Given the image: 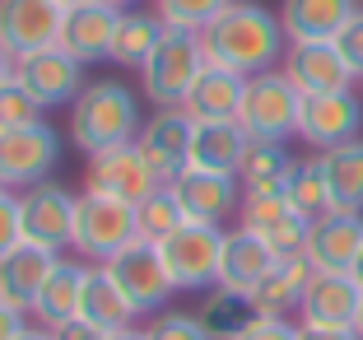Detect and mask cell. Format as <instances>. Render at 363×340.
Returning a JSON list of instances; mask_svg holds the SVG:
<instances>
[{"mask_svg":"<svg viewBox=\"0 0 363 340\" xmlns=\"http://www.w3.org/2000/svg\"><path fill=\"white\" fill-rule=\"evenodd\" d=\"M65 23L61 0H0V47L19 61L43 47H56Z\"/></svg>","mask_w":363,"mask_h":340,"instance_id":"12","label":"cell"},{"mask_svg":"<svg viewBox=\"0 0 363 340\" xmlns=\"http://www.w3.org/2000/svg\"><path fill=\"white\" fill-rule=\"evenodd\" d=\"M252 145L238 121H196V136H191V163L186 168H205V172H233L242 168V154Z\"/></svg>","mask_w":363,"mask_h":340,"instance_id":"26","label":"cell"},{"mask_svg":"<svg viewBox=\"0 0 363 340\" xmlns=\"http://www.w3.org/2000/svg\"><path fill=\"white\" fill-rule=\"evenodd\" d=\"M19 243H23V229H19V196H10L5 187H0V256H10Z\"/></svg>","mask_w":363,"mask_h":340,"instance_id":"39","label":"cell"},{"mask_svg":"<svg viewBox=\"0 0 363 340\" xmlns=\"http://www.w3.org/2000/svg\"><path fill=\"white\" fill-rule=\"evenodd\" d=\"M298 112H303V94L289 84L284 70H261L247 79L242 89V107H238V126L252 140H279L298 136Z\"/></svg>","mask_w":363,"mask_h":340,"instance_id":"4","label":"cell"},{"mask_svg":"<svg viewBox=\"0 0 363 340\" xmlns=\"http://www.w3.org/2000/svg\"><path fill=\"white\" fill-rule=\"evenodd\" d=\"M359 0H284L279 23L289 43H335V33L350 23Z\"/></svg>","mask_w":363,"mask_h":340,"instance_id":"23","label":"cell"},{"mask_svg":"<svg viewBox=\"0 0 363 340\" xmlns=\"http://www.w3.org/2000/svg\"><path fill=\"white\" fill-rule=\"evenodd\" d=\"M238 214H242V229H247V234H257L275 256L303 252L308 229H312V219L294 201H289L284 192H247L242 205H238Z\"/></svg>","mask_w":363,"mask_h":340,"instance_id":"8","label":"cell"},{"mask_svg":"<svg viewBox=\"0 0 363 340\" xmlns=\"http://www.w3.org/2000/svg\"><path fill=\"white\" fill-rule=\"evenodd\" d=\"M354 336L363 340V308H359V317H354Z\"/></svg>","mask_w":363,"mask_h":340,"instance_id":"48","label":"cell"},{"mask_svg":"<svg viewBox=\"0 0 363 340\" xmlns=\"http://www.w3.org/2000/svg\"><path fill=\"white\" fill-rule=\"evenodd\" d=\"M0 136H5V121H0Z\"/></svg>","mask_w":363,"mask_h":340,"instance_id":"51","label":"cell"},{"mask_svg":"<svg viewBox=\"0 0 363 340\" xmlns=\"http://www.w3.org/2000/svg\"><path fill=\"white\" fill-rule=\"evenodd\" d=\"M233 340H298V327L289 317H252Z\"/></svg>","mask_w":363,"mask_h":340,"instance_id":"40","label":"cell"},{"mask_svg":"<svg viewBox=\"0 0 363 340\" xmlns=\"http://www.w3.org/2000/svg\"><path fill=\"white\" fill-rule=\"evenodd\" d=\"M145 340H214V336L191 312H163L154 327H145Z\"/></svg>","mask_w":363,"mask_h":340,"instance_id":"37","label":"cell"},{"mask_svg":"<svg viewBox=\"0 0 363 340\" xmlns=\"http://www.w3.org/2000/svg\"><path fill=\"white\" fill-rule=\"evenodd\" d=\"M140 103L121 79H94L70 103V140L84 154H103L112 145H130L140 136Z\"/></svg>","mask_w":363,"mask_h":340,"instance_id":"2","label":"cell"},{"mask_svg":"<svg viewBox=\"0 0 363 340\" xmlns=\"http://www.w3.org/2000/svg\"><path fill=\"white\" fill-rule=\"evenodd\" d=\"M201 43H205V61L210 65L238 70V75H247V79L261 75V70H275L289 52L279 14H270L257 0H233V5L201 33Z\"/></svg>","mask_w":363,"mask_h":340,"instance_id":"1","label":"cell"},{"mask_svg":"<svg viewBox=\"0 0 363 340\" xmlns=\"http://www.w3.org/2000/svg\"><path fill=\"white\" fill-rule=\"evenodd\" d=\"M107 5H117V10H126V5H135V0H107Z\"/></svg>","mask_w":363,"mask_h":340,"instance_id":"49","label":"cell"},{"mask_svg":"<svg viewBox=\"0 0 363 340\" xmlns=\"http://www.w3.org/2000/svg\"><path fill=\"white\" fill-rule=\"evenodd\" d=\"M84 280H89V266H79V261H56L47 285H43V294H38V303H33L38 322H43V327H61V322L79 317Z\"/></svg>","mask_w":363,"mask_h":340,"instance_id":"29","label":"cell"},{"mask_svg":"<svg viewBox=\"0 0 363 340\" xmlns=\"http://www.w3.org/2000/svg\"><path fill=\"white\" fill-rule=\"evenodd\" d=\"M135 224H140V238H145V243H163L168 234H177L182 224H186V210H182L177 192H172L168 182L135 205Z\"/></svg>","mask_w":363,"mask_h":340,"instance_id":"33","label":"cell"},{"mask_svg":"<svg viewBox=\"0 0 363 340\" xmlns=\"http://www.w3.org/2000/svg\"><path fill=\"white\" fill-rule=\"evenodd\" d=\"M350 280H354V285L363 289V252H359V261H354V266H350Z\"/></svg>","mask_w":363,"mask_h":340,"instance_id":"47","label":"cell"},{"mask_svg":"<svg viewBox=\"0 0 363 340\" xmlns=\"http://www.w3.org/2000/svg\"><path fill=\"white\" fill-rule=\"evenodd\" d=\"M279 256L261 243L257 234H247V229H233L224 234V256H219V289H233V294H257V285L275 270Z\"/></svg>","mask_w":363,"mask_h":340,"instance_id":"22","label":"cell"},{"mask_svg":"<svg viewBox=\"0 0 363 340\" xmlns=\"http://www.w3.org/2000/svg\"><path fill=\"white\" fill-rule=\"evenodd\" d=\"M56 261H61L56 252H43V247H28V243H19L10 256H0V303L14 312H33Z\"/></svg>","mask_w":363,"mask_h":340,"instance_id":"21","label":"cell"},{"mask_svg":"<svg viewBox=\"0 0 363 340\" xmlns=\"http://www.w3.org/2000/svg\"><path fill=\"white\" fill-rule=\"evenodd\" d=\"M117 19H121V10H117V5H107V0L70 5L56 47H65V52L75 56V61H84V65L107 61V56H112V38H117Z\"/></svg>","mask_w":363,"mask_h":340,"instance_id":"19","label":"cell"},{"mask_svg":"<svg viewBox=\"0 0 363 340\" xmlns=\"http://www.w3.org/2000/svg\"><path fill=\"white\" fill-rule=\"evenodd\" d=\"M52 331V340H103L89 322H79V317H70V322H61V327H47Z\"/></svg>","mask_w":363,"mask_h":340,"instance_id":"41","label":"cell"},{"mask_svg":"<svg viewBox=\"0 0 363 340\" xmlns=\"http://www.w3.org/2000/svg\"><path fill=\"white\" fill-rule=\"evenodd\" d=\"M191 136H196V121L182 112V107H159L145 126H140L135 145L145 149V159L154 163L163 182H172L186 163H191Z\"/></svg>","mask_w":363,"mask_h":340,"instance_id":"17","label":"cell"},{"mask_svg":"<svg viewBox=\"0 0 363 340\" xmlns=\"http://www.w3.org/2000/svg\"><path fill=\"white\" fill-rule=\"evenodd\" d=\"M233 0H154V10L168 28H186V33H205Z\"/></svg>","mask_w":363,"mask_h":340,"instance_id":"35","label":"cell"},{"mask_svg":"<svg viewBox=\"0 0 363 340\" xmlns=\"http://www.w3.org/2000/svg\"><path fill=\"white\" fill-rule=\"evenodd\" d=\"M103 340H145V331H135V327H126V331H112V336H103Z\"/></svg>","mask_w":363,"mask_h":340,"instance_id":"46","label":"cell"},{"mask_svg":"<svg viewBox=\"0 0 363 340\" xmlns=\"http://www.w3.org/2000/svg\"><path fill=\"white\" fill-rule=\"evenodd\" d=\"M279 70L289 75V84L298 89L303 98L308 94H340V89H354V79H359L345 65L335 43H289Z\"/></svg>","mask_w":363,"mask_h":340,"instance_id":"15","label":"cell"},{"mask_svg":"<svg viewBox=\"0 0 363 340\" xmlns=\"http://www.w3.org/2000/svg\"><path fill=\"white\" fill-rule=\"evenodd\" d=\"M196 317H201V327L210 331L214 340H233L247 322L257 317V308H252V298H247V294H233V289H219V285H214V294L201 303V312H196Z\"/></svg>","mask_w":363,"mask_h":340,"instance_id":"32","label":"cell"},{"mask_svg":"<svg viewBox=\"0 0 363 340\" xmlns=\"http://www.w3.org/2000/svg\"><path fill=\"white\" fill-rule=\"evenodd\" d=\"M312 275H317V270H312V261H308L303 252L279 256L275 270H270V275L257 285V294H252V308H257V317H289V312L303 303Z\"/></svg>","mask_w":363,"mask_h":340,"instance_id":"25","label":"cell"},{"mask_svg":"<svg viewBox=\"0 0 363 340\" xmlns=\"http://www.w3.org/2000/svg\"><path fill=\"white\" fill-rule=\"evenodd\" d=\"M135 317H140V312L130 308V298L112 285V275H107L103 266L89 270L84 298H79V322H89L98 336H112V331H126Z\"/></svg>","mask_w":363,"mask_h":340,"instance_id":"27","label":"cell"},{"mask_svg":"<svg viewBox=\"0 0 363 340\" xmlns=\"http://www.w3.org/2000/svg\"><path fill=\"white\" fill-rule=\"evenodd\" d=\"M103 270L112 275V285L130 298L135 312H159L163 303L172 298V280H168V266L154 243H130L126 252H117L112 261H103Z\"/></svg>","mask_w":363,"mask_h":340,"instance_id":"9","label":"cell"},{"mask_svg":"<svg viewBox=\"0 0 363 340\" xmlns=\"http://www.w3.org/2000/svg\"><path fill=\"white\" fill-rule=\"evenodd\" d=\"M177 192L186 219L196 224H224L228 214L242 205V182L233 172H205V168H182L177 177L168 182Z\"/></svg>","mask_w":363,"mask_h":340,"instance_id":"16","label":"cell"},{"mask_svg":"<svg viewBox=\"0 0 363 340\" xmlns=\"http://www.w3.org/2000/svg\"><path fill=\"white\" fill-rule=\"evenodd\" d=\"M321 159V172H326V192H331V210H350L363 214V136L350 140V145H335Z\"/></svg>","mask_w":363,"mask_h":340,"instance_id":"28","label":"cell"},{"mask_svg":"<svg viewBox=\"0 0 363 340\" xmlns=\"http://www.w3.org/2000/svg\"><path fill=\"white\" fill-rule=\"evenodd\" d=\"M242 89H247V75L224 70V65H205L201 79L186 94V103H182V112L191 121H238Z\"/></svg>","mask_w":363,"mask_h":340,"instance_id":"24","label":"cell"},{"mask_svg":"<svg viewBox=\"0 0 363 340\" xmlns=\"http://www.w3.org/2000/svg\"><path fill=\"white\" fill-rule=\"evenodd\" d=\"M294 163H298V159H289V149L279 145V140H252L247 154H242V168H238L242 196L247 192H284Z\"/></svg>","mask_w":363,"mask_h":340,"instance_id":"30","label":"cell"},{"mask_svg":"<svg viewBox=\"0 0 363 340\" xmlns=\"http://www.w3.org/2000/svg\"><path fill=\"white\" fill-rule=\"evenodd\" d=\"M298 340H359V336H354V327H308V322H298Z\"/></svg>","mask_w":363,"mask_h":340,"instance_id":"42","label":"cell"},{"mask_svg":"<svg viewBox=\"0 0 363 340\" xmlns=\"http://www.w3.org/2000/svg\"><path fill=\"white\" fill-rule=\"evenodd\" d=\"M284 196L298 205L308 219H321L331 210V192H326V172H321V159H298L294 172L284 182Z\"/></svg>","mask_w":363,"mask_h":340,"instance_id":"34","label":"cell"},{"mask_svg":"<svg viewBox=\"0 0 363 340\" xmlns=\"http://www.w3.org/2000/svg\"><path fill=\"white\" fill-rule=\"evenodd\" d=\"M168 266L172 289H214L219 285V256H224V229L219 224H196L186 219L177 234H168L163 243H154Z\"/></svg>","mask_w":363,"mask_h":340,"instance_id":"5","label":"cell"},{"mask_svg":"<svg viewBox=\"0 0 363 340\" xmlns=\"http://www.w3.org/2000/svg\"><path fill=\"white\" fill-rule=\"evenodd\" d=\"M10 79H14V56L5 52V47H0V89L10 84Z\"/></svg>","mask_w":363,"mask_h":340,"instance_id":"44","label":"cell"},{"mask_svg":"<svg viewBox=\"0 0 363 340\" xmlns=\"http://www.w3.org/2000/svg\"><path fill=\"white\" fill-rule=\"evenodd\" d=\"M19 229L28 247H43V252H61L70 247V234H75V196L61 192V187H28L19 196Z\"/></svg>","mask_w":363,"mask_h":340,"instance_id":"13","label":"cell"},{"mask_svg":"<svg viewBox=\"0 0 363 340\" xmlns=\"http://www.w3.org/2000/svg\"><path fill=\"white\" fill-rule=\"evenodd\" d=\"M363 308V289L345 270H317L308 280V294L298 303V317L308 327H354Z\"/></svg>","mask_w":363,"mask_h":340,"instance_id":"20","label":"cell"},{"mask_svg":"<svg viewBox=\"0 0 363 340\" xmlns=\"http://www.w3.org/2000/svg\"><path fill=\"white\" fill-rule=\"evenodd\" d=\"M130 243H140L135 205L112 201V196H98V192L75 196V234H70V247H75L79 256L112 261V256L126 252Z\"/></svg>","mask_w":363,"mask_h":340,"instance_id":"6","label":"cell"},{"mask_svg":"<svg viewBox=\"0 0 363 340\" xmlns=\"http://www.w3.org/2000/svg\"><path fill=\"white\" fill-rule=\"evenodd\" d=\"M0 121L5 126H33V121H43V103L19 79H10V84L0 89Z\"/></svg>","mask_w":363,"mask_h":340,"instance_id":"36","label":"cell"},{"mask_svg":"<svg viewBox=\"0 0 363 340\" xmlns=\"http://www.w3.org/2000/svg\"><path fill=\"white\" fill-rule=\"evenodd\" d=\"M14 340H52V331H47V327H23Z\"/></svg>","mask_w":363,"mask_h":340,"instance_id":"45","label":"cell"},{"mask_svg":"<svg viewBox=\"0 0 363 340\" xmlns=\"http://www.w3.org/2000/svg\"><path fill=\"white\" fill-rule=\"evenodd\" d=\"M19 331H23V312H14V308L0 303V340H14Z\"/></svg>","mask_w":363,"mask_h":340,"instance_id":"43","label":"cell"},{"mask_svg":"<svg viewBox=\"0 0 363 340\" xmlns=\"http://www.w3.org/2000/svg\"><path fill=\"white\" fill-rule=\"evenodd\" d=\"M163 187V177L154 172V163L145 159V149L130 145H112L103 154H89V192L112 196V201L140 205L145 196H154Z\"/></svg>","mask_w":363,"mask_h":340,"instance_id":"7","label":"cell"},{"mask_svg":"<svg viewBox=\"0 0 363 340\" xmlns=\"http://www.w3.org/2000/svg\"><path fill=\"white\" fill-rule=\"evenodd\" d=\"M363 136V98L354 89L340 94H308L298 112V140H308L312 149H335Z\"/></svg>","mask_w":363,"mask_h":340,"instance_id":"11","label":"cell"},{"mask_svg":"<svg viewBox=\"0 0 363 340\" xmlns=\"http://www.w3.org/2000/svg\"><path fill=\"white\" fill-rule=\"evenodd\" d=\"M61 5H65V10H70V5H84V0H61Z\"/></svg>","mask_w":363,"mask_h":340,"instance_id":"50","label":"cell"},{"mask_svg":"<svg viewBox=\"0 0 363 340\" xmlns=\"http://www.w3.org/2000/svg\"><path fill=\"white\" fill-rule=\"evenodd\" d=\"M14 79L43 107H65L84 94V61H75L65 47H43L14 61Z\"/></svg>","mask_w":363,"mask_h":340,"instance_id":"14","label":"cell"},{"mask_svg":"<svg viewBox=\"0 0 363 340\" xmlns=\"http://www.w3.org/2000/svg\"><path fill=\"white\" fill-rule=\"evenodd\" d=\"M359 252H363V214L326 210L321 219H312L308 243H303V256L312 261V270H345L350 275Z\"/></svg>","mask_w":363,"mask_h":340,"instance_id":"18","label":"cell"},{"mask_svg":"<svg viewBox=\"0 0 363 340\" xmlns=\"http://www.w3.org/2000/svg\"><path fill=\"white\" fill-rule=\"evenodd\" d=\"M56 154H61V140L47 121H33V126H5L0 136V187H38V182L52 172Z\"/></svg>","mask_w":363,"mask_h":340,"instance_id":"10","label":"cell"},{"mask_svg":"<svg viewBox=\"0 0 363 340\" xmlns=\"http://www.w3.org/2000/svg\"><path fill=\"white\" fill-rule=\"evenodd\" d=\"M359 5H363V0H359Z\"/></svg>","mask_w":363,"mask_h":340,"instance_id":"52","label":"cell"},{"mask_svg":"<svg viewBox=\"0 0 363 340\" xmlns=\"http://www.w3.org/2000/svg\"><path fill=\"white\" fill-rule=\"evenodd\" d=\"M205 43L201 33H186V28H163L159 47L150 52V61L140 65V84H145V98L154 107H182L191 84L201 79L205 70Z\"/></svg>","mask_w":363,"mask_h":340,"instance_id":"3","label":"cell"},{"mask_svg":"<svg viewBox=\"0 0 363 340\" xmlns=\"http://www.w3.org/2000/svg\"><path fill=\"white\" fill-rule=\"evenodd\" d=\"M335 47H340L345 65H350V70L363 79V5L350 14V23H345V28L335 33Z\"/></svg>","mask_w":363,"mask_h":340,"instance_id":"38","label":"cell"},{"mask_svg":"<svg viewBox=\"0 0 363 340\" xmlns=\"http://www.w3.org/2000/svg\"><path fill=\"white\" fill-rule=\"evenodd\" d=\"M163 28H168V23H163L159 14L121 10V19H117V38H112V56H107V61H117V65H130V70H140V65L150 61V52L159 47Z\"/></svg>","mask_w":363,"mask_h":340,"instance_id":"31","label":"cell"}]
</instances>
